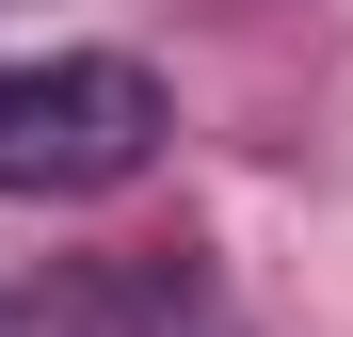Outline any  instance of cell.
Masks as SVG:
<instances>
[{
    "label": "cell",
    "instance_id": "cell-1",
    "mask_svg": "<svg viewBox=\"0 0 353 337\" xmlns=\"http://www.w3.org/2000/svg\"><path fill=\"white\" fill-rule=\"evenodd\" d=\"M161 129L176 112H161V81L129 65V48H48V65L0 81V193L17 209H81L112 177H145Z\"/></svg>",
    "mask_w": 353,
    "mask_h": 337
}]
</instances>
